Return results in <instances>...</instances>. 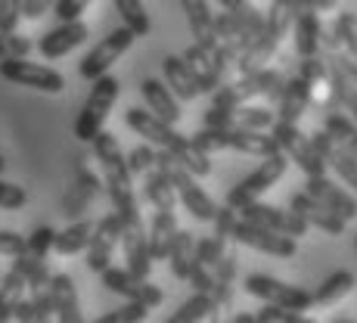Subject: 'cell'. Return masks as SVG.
<instances>
[{"label": "cell", "mask_w": 357, "mask_h": 323, "mask_svg": "<svg viewBox=\"0 0 357 323\" xmlns=\"http://www.w3.org/2000/svg\"><path fill=\"white\" fill-rule=\"evenodd\" d=\"M335 3H339V0H317L320 10H335Z\"/></svg>", "instance_id": "cell-55"}, {"label": "cell", "mask_w": 357, "mask_h": 323, "mask_svg": "<svg viewBox=\"0 0 357 323\" xmlns=\"http://www.w3.org/2000/svg\"><path fill=\"white\" fill-rule=\"evenodd\" d=\"M233 243L249 246V249L264 252V255H273V258H292L298 252L295 236H286V233L271 230V227L249 221V218H239L236 221V227H233Z\"/></svg>", "instance_id": "cell-10"}, {"label": "cell", "mask_w": 357, "mask_h": 323, "mask_svg": "<svg viewBox=\"0 0 357 323\" xmlns=\"http://www.w3.org/2000/svg\"><path fill=\"white\" fill-rule=\"evenodd\" d=\"M87 6H91V0H56L53 13L59 16V22H72V19H81Z\"/></svg>", "instance_id": "cell-50"}, {"label": "cell", "mask_w": 357, "mask_h": 323, "mask_svg": "<svg viewBox=\"0 0 357 323\" xmlns=\"http://www.w3.org/2000/svg\"><path fill=\"white\" fill-rule=\"evenodd\" d=\"M324 128L335 137V140L342 143V147L351 149V153L357 156V121H354V119H348V115L339 112V109H329Z\"/></svg>", "instance_id": "cell-37"}, {"label": "cell", "mask_w": 357, "mask_h": 323, "mask_svg": "<svg viewBox=\"0 0 357 323\" xmlns=\"http://www.w3.org/2000/svg\"><path fill=\"white\" fill-rule=\"evenodd\" d=\"M29 299L38 311V323H47L56 317V308H53V292L50 286H38V290H29Z\"/></svg>", "instance_id": "cell-47"}, {"label": "cell", "mask_w": 357, "mask_h": 323, "mask_svg": "<svg viewBox=\"0 0 357 323\" xmlns=\"http://www.w3.org/2000/svg\"><path fill=\"white\" fill-rule=\"evenodd\" d=\"M155 159H159V149H153V143H140V147H134L128 153V168L130 174H146L149 168H155Z\"/></svg>", "instance_id": "cell-43"}, {"label": "cell", "mask_w": 357, "mask_h": 323, "mask_svg": "<svg viewBox=\"0 0 357 323\" xmlns=\"http://www.w3.org/2000/svg\"><path fill=\"white\" fill-rule=\"evenodd\" d=\"M149 311H153L149 305H143V301L128 299L125 305L115 308V311L100 314V323H140V320H146V317H149Z\"/></svg>", "instance_id": "cell-38"}, {"label": "cell", "mask_w": 357, "mask_h": 323, "mask_svg": "<svg viewBox=\"0 0 357 323\" xmlns=\"http://www.w3.org/2000/svg\"><path fill=\"white\" fill-rule=\"evenodd\" d=\"M0 78L10 81V84L19 87H31V91L40 93H63L66 91V78L63 72L40 63H29L25 57L19 59H0Z\"/></svg>", "instance_id": "cell-9"}, {"label": "cell", "mask_w": 357, "mask_h": 323, "mask_svg": "<svg viewBox=\"0 0 357 323\" xmlns=\"http://www.w3.org/2000/svg\"><path fill=\"white\" fill-rule=\"evenodd\" d=\"M87 34H91V29H87L81 19L59 22L56 29H50L47 34H40L38 50H40V57H44V59H59V57H66V53H72L75 47L84 44Z\"/></svg>", "instance_id": "cell-19"}, {"label": "cell", "mask_w": 357, "mask_h": 323, "mask_svg": "<svg viewBox=\"0 0 357 323\" xmlns=\"http://www.w3.org/2000/svg\"><path fill=\"white\" fill-rule=\"evenodd\" d=\"M239 215L249 218V221H258V224L271 227V230L286 233V236H295V239L305 236L307 227H311L295 209H277V205H267V202H261V199L243 205V209H239Z\"/></svg>", "instance_id": "cell-16"}, {"label": "cell", "mask_w": 357, "mask_h": 323, "mask_svg": "<svg viewBox=\"0 0 357 323\" xmlns=\"http://www.w3.org/2000/svg\"><path fill=\"white\" fill-rule=\"evenodd\" d=\"M193 143L205 153H221V149H233V153H245V156H273L280 153V143L273 140L271 130H249V128H208L202 125L196 130Z\"/></svg>", "instance_id": "cell-3"}, {"label": "cell", "mask_w": 357, "mask_h": 323, "mask_svg": "<svg viewBox=\"0 0 357 323\" xmlns=\"http://www.w3.org/2000/svg\"><path fill=\"white\" fill-rule=\"evenodd\" d=\"M25 16V0H0V31H16Z\"/></svg>", "instance_id": "cell-49"}, {"label": "cell", "mask_w": 357, "mask_h": 323, "mask_svg": "<svg viewBox=\"0 0 357 323\" xmlns=\"http://www.w3.org/2000/svg\"><path fill=\"white\" fill-rule=\"evenodd\" d=\"M162 72H165V81H168V87L177 93V100L190 103L196 100L199 93H202V81H199V72L193 66H190L187 57H165L162 59Z\"/></svg>", "instance_id": "cell-20"}, {"label": "cell", "mask_w": 357, "mask_h": 323, "mask_svg": "<svg viewBox=\"0 0 357 323\" xmlns=\"http://www.w3.org/2000/svg\"><path fill=\"white\" fill-rule=\"evenodd\" d=\"M224 252H227V243L224 239H218L215 233L211 236H202V239H196V261H202V264H208L211 271L218 267V261L224 258Z\"/></svg>", "instance_id": "cell-39"}, {"label": "cell", "mask_w": 357, "mask_h": 323, "mask_svg": "<svg viewBox=\"0 0 357 323\" xmlns=\"http://www.w3.org/2000/svg\"><path fill=\"white\" fill-rule=\"evenodd\" d=\"M50 292H53V308H56V320L59 323H81V301L78 290H75V280L68 273H53L50 277Z\"/></svg>", "instance_id": "cell-27"}, {"label": "cell", "mask_w": 357, "mask_h": 323, "mask_svg": "<svg viewBox=\"0 0 357 323\" xmlns=\"http://www.w3.org/2000/svg\"><path fill=\"white\" fill-rule=\"evenodd\" d=\"M233 280H236V252L227 249L215 267V290H211L221 308H227L233 301Z\"/></svg>", "instance_id": "cell-35"}, {"label": "cell", "mask_w": 357, "mask_h": 323, "mask_svg": "<svg viewBox=\"0 0 357 323\" xmlns=\"http://www.w3.org/2000/svg\"><path fill=\"white\" fill-rule=\"evenodd\" d=\"M31 40L19 31H0V59H19L31 53Z\"/></svg>", "instance_id": "cell-42"}, {"label": "cell", "mask_w": 357, "mask_h": 323, "mask_svg": "<svg viewBox=\"0 0 357 323\" xmlns=\"http://www.w3.org/2000/svg\"><path fill=\"white\" fill-rule=\"evenodd\" d=\"M93 227L97 221L91 218H78V221H68V227L56 230V239H53V252L56 255H78V252H87L91 246V236H93Z\"/></svg>", "instance_id": "cell-30"}, {"label": "cell", "mask_w": 357, "mask_h": 323, "mask_svg": "<svg viewBox=\"0 0 357 323\" xmlns=\"http://www.w3.org/2000/svg\"><path fill=\"white\" fill-rule=\"evenodd\" d=\"M255 323H307V317L301 311H292V308L264 301V308L255 314Z\"/></svg>", "instance_id": "cell-41"}, {"label": "cell", "mask_w": 357, "mask_h": 323, "mask_svg": "<svg viewBox=\"0 0 357 323\" xmlns=\"http://www.w3.org/2000/svg\"><path fill=\"white\" fill-rule=\"evenodd\" d=\"M53 6H56V0H25V19H40Z\"/></svg>", "instance_id": "cell-52"}, {"label": "cell", "mask_w": 357, "mask_h": 323, "mask_svg": "<svg viewBox=\"0 0 357 323\" xmlns=\"http://www.w3.org/2000/svg\"><path fill=\"white\" fill-rule=\"evenodd\" d=\"M13 320H19V323H38V311H34L31 299H19L16 311H13Z\"/></svg>", "instance_id": "cell-51"}, {"label": "cell", "mask_w": 357, "mask_h": 323, "mask_svg": "<svg viewBox=\"0 0 357 323\" xmlns=\"http://www.w3.org/2000/svg\"><path fill=\"white\" fill-rule=\"evenodd\" d=\"M271 134H273V140L280 143V149L289 156V162H295L301 171H305V177L326 174V162H324V156H320V149L314 147V137L301 134L298 121L277 119L271 128Z\"/></svg>", "instance_id": "cell-7"}, {"label": "cell", "mask_w": 357, "mask_h": 323, "mask_svg": "<svg viewBox=\"0 0 357 323\" xmlns=\"http://www.w3.org/2000/svg\"><path fill=\"white\" fill-rule=\"evenodd\" d=\"M277 121V112H271L267 106H211L205 112L202 125L208 128H249V130H271Z\"/></svg>", "instance_id": "cell-14"}, {"label": "cell", "mask_w": 357, "mask_h": 323, "mask_svg": "<svg viewBox=\"0 0 357 323\" xmlns=\"http://www.w3.org/2000/svg\"><path fill=\"white\" fill-rule=\"evenodd\" d=\"M193 255H196V236H193L190 230H177L174 246H171V255H168L171 273H174L177 280H187V277H190V267H193Z\"/></svg>", "instance_id": "cell-34"}, {"label": "cell", "mask_w": 357, "mask_h": 323, "mask_svg": "<svg viewBox=\"0 0 357 323\" xmlns=\"http://www.w3.org/2000/svg\"><path fill=\"white\" fill-rule=\"evenodd\" d=\"M298 75H305L307 81H314V84H324L329 81V59L326 57H301L298 63Z\"/></svg>", "instance_id": "cell-45"}, {"label": "cell", "mask_w": 357, "mask_h": 323, "mask_svg": "<svg viewBox=\"0 0 357 323\" xmlns=\"http://www.w3.org/2000/svg\"><path fill=\"white\" fill-rule=\"evenodd\" d=\"M137 40V31L128 29V25H121V29L109 31L102 40H97V47H91L87 50V57L78 63V75L84 81H97L100 75H106L109 68L121 59V53L130 50V44Z\"/></svg>", "instance_id": "cell-8"}, {"label": "cell", "mask_w": 357, "mask_h": 323, "mask_svg": "<svg viewBox=\"0 0 357 323\" xmlns=\"http://www.w3.org/2000/svg\"><path fill=\"white\" fill-rule=\"evenodd\" d=\"M289 209H295L307 224L317 227V230H324V233H329V236H342V233H345V227H348V221L339 215V211H333L326 202H320V199L311 196L307 190L292 193Z\"/></svg>", "instance_id": "cell-17"}, {"label": "cell", "mask_w": 357, "mask_h": 323, "mask_svg": "<svg viewBox=\"0 0 357 323\" xmlns=\"http://www.w3.org/2000/svg\"><path fill=\"white\" fill-rule=\"evenodd\" d=\"M233 320H236V323H255V314H236Z\"/></svg>", "instance_id": "cell-54"}, {"label": "cell", "mask_w": 357, "mask_h": 323, "mask_svg": "<svg viewBox=\"0 0 357 323\" xmlns=\"http://www.w3.org/2000/svg\"><path fill=\"white\" fill-rule=\"evenodd\" d=\"M149 252H153V261H165L171 255V246H174V236H177V218L174 211H162L155 209L153 221H149Z\"/></svg>", "instance_id": "cell-29"}, {"label": "cell", "mask_w": 357, "mask_h": 323, "mask_svg": "<svg viewBox=\"0 0 357 323\" xmlns=\"http://www.w3.org/2000/svg\"><path fill=\"white\" fill-rule=\"evenodd\" d=\"M91 84L93 87H91V93H87L84 106H81L78 119H75V128H72L81 143H93V137L106 128L109 112H112L115 100H119V93H121V81L109 72L100 75V78L91 81Z\"/></svg>", "instance_id": "cell-5"}, {"label": "cell", "mask_w": 357, "mask_h": 323, "mask_svg": "<svg viewBox=\"0 0 357 323\" xmlns=\"http://www.w3.org/2000/svg\"><path fill=\"white\" fill-rule=\"evenodd\" d=\"M25 290H29L25 264H22V258H13L10 271L0 277V323L13 320V311H16L19 299H25Z\"/></svg>", "instance_id": "cell-26"}, {"label": "cell", "mask_w": 357, "mask_h": 323, "mask_svg": "<svg viewBox=\"0 0 357 323\" xmlns=\"http://www.w3.org/2000/svg\"><path fill=\"white\" fill-rule=\"evenodd\" d=\"M286 168H289V156H286L283 149H280V153H273V156H264L261 165L252 171V174H245L236 187H230V193H227L224 202L233 205V209L239 211L243 205H249V202H255V199L264 196L267 190H271L273 183L286 174Z\"/></svg>", "instance_id": "cell-6"}, {"label": "cell", "mask_w": 357, "mask_h": 323, "mask_svg": "<svg viewBox=\"0 0 357 323\" xmlns=\"http://www.w3.org/2000/svg\"><path fill=\"white\" fill-rule=\"evenodd\" d=\"M292 22H295V0H271L267 19H264V31H261L255 44L239 57L236 72L245 75V72H255V68H264L273 59V53L280 50L283 38L292 31Z\"/></svg>", "instance_id": "cell-2"}, {"label": "cell", "mask_w": 357, "mask_h": 323, "mask_svg": "<svg viewBox=\"0 0 357 323\" xmlns=\"http://www.w3.org/2000/svg\"><path fill=\"white\" fill-rule=\"evenodd\" d=\"M357 286V277L351 271H333L324 283L314 290V305H335L345 295H351V290Z\"/></svg>", "instance_id": "cell-32"}, {"label": "cell", "mask_w": 357, "mask_h": 323, "mask_svg": "<svg viewBox=\"0 0 357 323\" xmlns=\"http://www.w3.org/2000/svg\"><path fill=\"white\" fill-rule=\"evenodd\" d=\"M295 53L298 57H317L320 53V34H324V22L317 16V6H307V10H295Z\"/></svg>", "instance_id": "cell-25"}, {"label": "cell", "mask_w": 357, "mask_h": 323, "mask_svg": "<svg viewBox=\"0 0 357 323\" xmlns=\"http://www.w3.org/2000/svg\"><path fill=\"white\" fill-rule=\"evenodd\" d=\"M314 81H307L305 75L295 72L292 78H286V87H283V97L277 103V119L283 121H298L305 115V109L311 106L314 100Z\"/></svg>", "instance_id": "cell-21"}, {"label": "cell", "mask_w": 357, "mask_h": 323, "mask_svg": "<svg viewBox=\"0 0 357 323\" xmlns=\"http://www.w3.org/2000/svg\"><path fill=\"white\" fill-rule=\"evenodd\" d=\"M218 3L224 6V10H230V6H236V3H243V0H218Z\"/></svg>", "instance_id": "cell-56"}, {"label": "cell", "mask_w": 357, "mask_h": 323, "mask_svg": "<svg viewBox=\"0 0 357 323\" xmlns=\"http://www.w3.org/2000/svg\"><path fill=\"white\" fill-rule=\"evenodd\" d=\"M140 97L146 103L149 112H155L159 119L177 125L181 121V103H177V93L168 87V81L159 78H143L140 81Z\"/></svg>", "instance_id": "cell-23"}, {"label": "cell", "mask_w": 357, "mask_h": 323, "mask_svg": "<svg viewBox=\"0 0 357 323\" xmlns=\"http://www.w3.org/2000/svg\"><path fill=\"white\" fill-rule=\"evenodd\" d=\"M181 10L187 13V25L193 31L196 44H218L215 13H211L208 0H181Z\"/></svg>", "instance_id": "cell-31"}, {"label": "cell", "mask_w": 357, "mask_h": 323, "mask_svg": "<svg viewBox=\"0 0 357 323\" xmlns=\"http://www.w3.org/2000/svg\"><path fill=\"white\" fill-rule=\"evenodd\" d=\"M3 168H6V162H3V153H0V174H3Z\"/></svg>", "instance_id": "cell-57"}, {"label": "cell", "mask_w": 357, "mask_h": 323, "mask_svg": "<svg viewBox=\"0 0 357 323\" xmlns=\"http://www.w3.org/2000/svg\"><path fill=\"white\" fill-rule=\"evenodd\" d=\"M143 199H146L153 209H162V211H174L177 205V187L171 181V174L165 168H149L143 174Z\"/></svg>", "instance_id": "cell-28"}, {"label": "cell", "mask_w": 357, "mask_h": 323, "mask_svg": "<svg viewBox=\"0 0 357 323\" xmlns=\"http://www.w3.org/2000/svg\"><path fill=\"white\" fill-rule=\"evenodd\" d=\"M93 159L100 162V174L106 181V196L112 199V209L121 215V221L130 218H143L140 215V199L134 193V174L128 168V156L121 153L119 140H115L112 130L102 128L93 137Z\"/></svg>", "instance_id": "cell-1"}, {"label": "cell", "mask_w": 357, "mask_h": 323, "mask_svg": "<svg viewBox=\"0 0 357 323\" xmlns=\"http://www.w3.org/2000/svg\"><path fill=\"white\" fill-rule=\"evenodd\" d=\"M25 252H29V236L0 227V255L3 258H19V255H25Z\"/></svg>", "instance_id": "cell-46"}, {"label": "cell", "mask_w": 357, "mask_h": 323, "mask_svg": "<svg viewBox=\"0 0 357 323\" xmlns=\"http://www.w3.org/2000/svg\"><path fill=\"white\" fill-rule=\"evenodd\" d=\"M100 193H106V181H102V174H93V171L84 165V159H75V181L63 196V215L68 218V221L84 218V211H91V202Z\"/></svg>", "instance_id": "cell-13"}, {"label": "cell", "mask_w": 357, "mask_h": 323, "mask_svg": "<svg viewBox=\"0 0 357 323\" xmlns=\"http://www.w3.org/2000/svg\"><path fill=\"white\" fill-rule=\"evenodd\" d=\"M305 190L311 196H317L320 202H326L333 211H339L345 221H351V218L357 215V199L348 193L345 187H339L335 181H329L326 174H314V177H307L305 181Z\"/></svg>", "instance_id": "cell-22"}, {"label": "cell", "mask_w": 357, "mask_h": 323, "mask_svg": "<svg viewBox=\"0 0 357 323\" xmlns=\"http://www.w3.org/2000/svg\"><path fill=\"white\" fill-rule=\"evenodd\" d=\"M329 57H333L335 63H339L342 68H345V72H348V75H351V78H354V84H357V57H351V53H342V50L329 53Z\"/></svg>", "instance_id": "cell-53"}, {"label": "cell", "mask_w": 357, "mask_h": 323, "mask_svg": "<svg viewBox=\"0 0 357 323\" xmlns=\"http://www.w3.org/2000/svg\"><path fill=\"white\" fill-rule=\"evenodd\" d=\"M218 299L211 292H196L193 299H187L174 314H168V323H193V320H208L218 311Z\"/></svg>", "instance_id": "cell-33"}, {"label": "cell", "mask_w": 357, "mask_h": 323, "mask_svg": "<svg viewBox=\"0 0 357 323\" xmlns=\"http://www.w3.org/2000/svg\"><path fill=\"white\" fill-rule=\"evenodd\" d=\"M53 239H56L53 227H38V230H31L29 233V258L47 261V252L53 249Z\"/></svg>", "instance_id": "cell-44"}, {"label": "cell", "mask_w": 357, "mask_h": 323, "mask_svg": "<svg viewBox=\"0 0 357 323\" xmlns=\"http://www.w3.org/2000/svg\"><path fill=\"white\" fill-rule=\"evenodd\" d=\"M326 59H329V103H326V112L329 109H345V112H351V119L357 121V84H354V78L345 72L339 63H335L333 57L326 53Z\"/></svg>", "instance_id": "cell-24"}, {"label": "cell", "mask_w": 357, "mask_h": 323, "mask_svg": "<svg viewBox=\"0 0 357 323\" xmlns=\"http://www.w3.org/2000/svg\"><path fill=\"white\" fill-rule=\"evenodd\" d=\"M121 221L119 211H109V215H102L97 227H93V236H91V246H87V267H91L93 273H102L109 264H112V255H115V246L121 243Z\"/></svg>", "instance_id": "cell-15"}, {"label": "cell", "mask_w": 357, "mask_h": 323, "mask_svg": "<svg viewBox=\"0 0 357 323\" xmlns=\"http://www.w3.org/2000/svg\"><path fill=\"white\" fill-rule=\"evenodd\" d=\"M236 221H239V218H236V209L224 202L221 209H218L215 221H211V224H215V236H218V239H224V243H230V239H233V227H236Z\"/></svg>", "instance_id": "cell-48"}, {"label": "cell", "mask_w": 357, "mask_h": 323, "mask_svg": "<svg viewBox=\"0 0 357 323\" xmlns=\"http://www.w3.org/2000/svg\"><path fill=\"white\" fill-rule=\"evenodd\" d=\"M311 137H314V147H317L320 156H324V162L342 177V183H345V187H351L357 193V156L351 153V149L342 147V143L335 140L326 128H320L317 134H311Z\"/></svg>", "instance_id": "cell-18"}, {"label": "cell", "mask_w": 357, "mask_h": 323, "mask_svg": "<svg viewBox=\"0 0 357 323\" xmlns=\"http://www.w3.org/2000/svg\"><path fill=\"white\" fill-rule=\"evenodd\" d=\"M283 87H286V75L280 72V68L264 66V68H255V72L239 75L236 81L221 84L215 93H211V106H243V103H249L255 97L280 103Z\"/></svg>", "instance_id": "cell-4"}, {"label": "cell", "mask_w": 357, "mask_h": 323, "mask_svg": "<svg viewBox=\"0 0 357 323\" xmlns=\"http://www.w3.org/2000/svg\"><path fill=\"white\" fill-rule=\"evenodd\" d=\"M245 292L255 295L261 301H273V305L292 308V311H307V308L314 305V292H307L305 286L283 283V280L267 277V273H252V277H245Z\"/></svg>", "instance_id": "cell-11"}, {"label": "cell", "mask_w": 357, "mask_h": 323, "mask_svg": "<svg viewBox=\"0 0 357 323\" xmlns=\"http://www.w3.org/2000/svg\"><path fill=\"white\" fill-rule=\"evenodd\" d=\"M333 29H335V34H339V40H342V50L357 57V16L354 13H348V10L339 13Z\"/></svg>", "instance_id": "cell-40"}, {"label": "cell", "mask_w": 357, "mask_h": 323, "mask_svg": "<svg viewBox=\"0 0 357 323\" xmlns=\"http://www.w3.org/2000/svg\"><path fill=\"white\" fill-rule=\"evenodd\" d=\"M100 280L109 292L125 295V299H134V301H143V305H149V308H159L165 301V292L159 290V286L149 283V277H137L128 264L125 267L109 264L106 271L100 273Z\"/></svg>", "instance_id": "cell-12"}, {"label": "cell", "mask_w": 357, "mask_h": 323, "mask_svg": "<svg viewBox=\"0 0 357 323\" xmlns=\"http://www.w3.org/2000/svg\"><path fill=\"white\" fill-rule=\"evenodd\" d=\"M112 3H115V10H119V16H121V25L134 29L137 38H143V34L153 31V19H149L143 0H112Z\"/></svg>", "instance_id": "cell-36"}]
</instances>
